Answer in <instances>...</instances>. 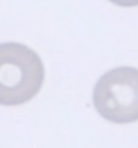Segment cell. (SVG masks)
<instances>
[{"label": "cell", "instance_id": "obj_1", "mask_svg": "<svg viewBox=\"0 0 138 148\" xmlns=\"http://www.w3.org/2000/svg\"><path fill=\"white\" fill-rule=\"evenodd\" d=\"M45 78L40 55L22 43L0 45V102L22 105L35 97Z\"/></svg>", "mask_w": 138, "mask_h": 148}, {"label": "cell", "instance_id": "obj_2", "mask_svg": "<svg viewBox=\"0 0 138 148\" xmlns=\"http://www.w3.org/2000/svg\"><path fill=\"white\" fill-rule=\"evenodd\" d=\"M103 119L115 124L138 121V69L115 67L99 78L92 94Z\"/></svg>", "mask_w": 138, "mask_h": 148}, {"label": "cell", "instance_id": "obj_3", "mask_svg": "<svg viewBox=\"0 0 138 148\" xmlns=\"http://www.w3.org/2000/svg\"><path fill=\"white\" fill-rule=\"evenodd\" d=\"M110 1L119 7H137L138 5V0H110Z\"/></svg>", "mask_w": 138, "mask_h": 148}]
</instances>
